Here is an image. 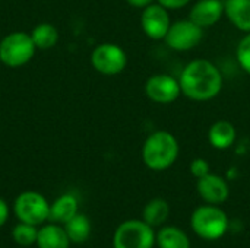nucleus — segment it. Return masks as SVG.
I'll return each mask as SVG.
<instances>
[{"label": "nucleus", "mask_w": 250, "mask_h": 248, "mask_svg": "<svg viewBox=\"0 0 250 248\" xmlns=\"http://www.w3.org/2000/svg\"><path fill=\"white\" fill-rule=\"evenodd\" d=\"M179 83L186 98L202 102L215 98L221 92L223 75L209 60L196 58L183 69Z\"/></svg>", "instance_id": "f257e3e1"}, {"label": "nucleus", "mask_w": 250, "mask_h": 248, "mask_svg": "<svg viewBox=\"0 0 250 248\" xmlns=\"http://www.w3.org/2000/svg\"><path fill=\"white\" fill-rule=\"evenodd\" d=\"M179 156L177 139L166 132H154L142 146V159L145 165L154 171H163L170 168Z\"/></svg>", "instance_id": "f03ea898"}, {"label": "nucleus", "mask_w": 250, "mask_h": 248, "mask_svg": "<svg viewBox=\"0 0 250 248\" xmlns=\"http://www.w3.org/2000/svg\"><path fill=\"white\" fill-rule=\"evenodd\" d=\"M35 50L31 34L12 32L0 41V61L9 67H21L32 60Z\"/></svg>", "instance_id": "7ed1b4c3"}, {"label": "nucleus", "mask_w": 250, "mask_h": 248, "mask_svg": "<svg viewBox=\"0 0 250 248\" xmlns=\"http://www.w3.org/2000/svg\"><path fill=\"white\" fill-rule=\"evenodd\" d=\"M192 228L204 240H218L227 231V215L215 205L201 206L192 215Z\"/></svg>", "instance_id": "20e7f679"}, {"label": "nucleus", "mask_w": 250, "mask_h": 248, "mask_svg": "<svg viewBox=\"0 0 250 248\" xmlns=\"http://www.w3.org/2000/svg\"><path fill=\"white\" fill-rule=\"evenodd\" d=\"M13 212L19 222L37 227L48 219L50 203L42 194L37 191H23L15 199Z\"/></svg>", "instance_id": "39448f33"}, {"label": "nucleus", "mask_w": 250, "mask_h": 248, "mask_svg": "<svg viewBox=\"0 0 250 248\" xmlns=\"http://www.w3.org/2000/svg\"><path fill=\"white\" fill-rule=\"evenodd\" d=\"M155 234L144 221H126L114 232V248H152Z\"/></svg>", "instance_id": "423d86ee"}, {"label": "nucleus", "mask_w": 250, "mask_h": 248, "mask_svg": "<svg viewBox=\"0 0 250 248\" xmlns=\"http://www.w3.org/2000/svg\"><path fill=\"white\" fill-rule=\"evenodd\" d=\"M91 63L98 73L114 76L125 70L127 64V56L120 45L104 42L94 48L91 54Z\"/></svg>", "instance_id": "0eeeda50"}, {"label": "nucleus", "mask_w": 250, "mask_h": 248, "mask_svg": "<svg viewBox=\"0 0 250 248\" xmlns=\"http://www.w3.org/2000/svg\"><path fill=\"white\" fill-rule=\"evenodd\" d=\"M202 28L188 19L171 23L167 35L164 37V41L170 48L176 51H189L202 41Z\"/></svg>", "instance_id": "6e6552de"}, {"label": "nucleus", "mask_w": 250, "mask_h": 248, "mask_svg": "<svg viewBox=\"0 0 250 248\" xmlns=\"http://www.w3.org/2000/svg\"><path fill=\"white\" fill-rule=\"evenodd\" d=\"M145 94L146 96L157 102V104H170L176 101L180 94V83L170 75H154L145 83Z\"/></svg>", "instance_id": "1a4fd4ad"}, {"label": "nucleus", "mask_w": 250, "mask_h": 248, "mask_svg": "<svg viewBox=\"0 0 250 248\" xmlns=\"http://www.w3.org/2000/svg\"><path fill=\"white\" fill-rule=\"evenodd\" d=\"M141 25L144 32L151 39H164L171 25L168 9H166L160 3L149 4L144 9L141 15Z\"/></svg>", "instance_id": "9d476101"}, {"label": "nucleus", "mask_w": 250, "mask_h": 248, "mask_svg": "<svg viewBox=\"0 0 250 248\" xmlns=\"http://www.w3.org/2000/svg\"><path fill=\"white\" fill-rule=\"evenodd\" d=\"M224 15V1L221 0H199L193 4L189 19L198 26L209 28L215 25Z\"/></svg>", "instance_id": "9b49d317"}, {"label": "nucleus", "mask_w": 250, "mask_h": 248, "mask_svg": "<svg viewBox=\"0 0 250 248\" xmlns=\"http://www.w3.org/2000/svg\"><path fill=\"white\" fill-rule=\"evenodd\" d=\"M198 193L209 205H220L229 197V186L224 178L209 172L198 178Z\"/></svg>", "instance_id": "f8f14e48"}, {"label": "nucleus", "mask_w": 250, "mask_h": 248, "mask_svg": "<svg viewBox=\"0 0 250 248\" xmlns=\"http://www.w3.org/2000/svg\"><path fill=\"white\" fill-rule=\"evenodd\" d=\"M78 212V199L73 194H63L59 199H56L50 205V215L48 221L54 224H66L70 221Z\"/></svg>", "instance_id": "ddd939ff"}, {"label": "nucleus", "mask_w": 250, "mask_h": 248, "mask_svg": "<svg viewBox=\"0 0 250 248\" xmlns=\"http://www.w3.org/2000/svg\"><path fill=\"white\" fill-rule=\"evenodd\" d=\"M224 15L237 29L250 32V0H226Z\"/></svg>", "instance_id": "4468645a"}, {"label": "nucleus", "mask_w": 250, "mask_h": 248, "mask_svg": "<svg viewBox=\"0 0 250 248\" xmlns=\"http://www.w3.org/2000/svg\"><path fill=\"white\" fill-rule=\"evenodd\" d=\"M38 248H69L70 240L64 228L51 224L38 229L37 243Z\"/></svg>", "instance_id": "2eb2a0df"}, {"label": "nucleus", "mask_w": 250, "mask_h": 248, "mask_svg": "<svg viewBox=\"0 0 250 248\" xmlns=\"http://www.w3.org/2000/svg\"><path fill=\"white\" fill-rule=\"evenodd\" d=\"M236 137H237L236 127L227 120H220V121L214 123L209 129V133H208L209 143L215 149L230 148L236 142Z\"/></svg>", "instance_id": "dca6fc26"}, {"label": "nucleus", "mask_w": 250, "mask_h": 248, "mask_svg": "<svg viewBox=\"0 0 250 248\" xmlns=\"http://www.w3.org/2000/svg\"><path fill=\"white\" fill-rule=\"evenodd\" d=\"M64 231L70 240V243L82 244L85 243L91 235V222L86 215L76 213L70 221L64 224Z\"/></svg>", "instance_id": "f3484780"}, {"label": "nucleus", "mask_w": 250, "mask_h": 248, "mask_svg": "<svg viewBox=\"0 0 250 248\" xmlns=\"http://www.w3.org/2000/svg\"><path fill=\"white\" fill-rule=\"evenodd\" d=\"M31 38H32V41H34L37 48H40V50H50L59 41V31L51 23H47V22L38 23L32 29V32H31Z\"/></svg>", "instance_id": "a211bd4d"}, {"label": "nucleus", "mask_w": 250, "mask_h": 248, "mask_svg": "<svg viewBox=\"0 0 250 248\" xmlns=\"http://www.w3.org/2000/svg\"><path fill=\"white\" fill-rule=\"evenodd\" d=\"M157 243L160 248H190L188 235L176 227L163 228L157 235Z\"/></svg>", "instance_id": "6ab92c4d"}, {"label": "nucleus", "mask_w": 250, "mask_h": 248, "mask_svg": "<svg viewBox=\"0 0 250 248\" xmlns=\"http://www.w3.org/2000/svg\"><path fill=\"white\" fill-rule=\"evenodd\" d=\"M168 213V203L163 199H154L144 209V222H146L149 227H158L167 221Z\"/></svg>", "instance_id": "aec40b11"}, {"label": "nucleus", "mask_w": 250, "mask_h": 248, "mask_svg": "<svg viewBox=\"0 0 250 248\" xmlns=\"http://www.w3.org/2000/svg\"><path fill=\"white\" fill-rule=\"evenodd\" d=\"M37 235H38V229L35 225L31 224H25V222H19L13 231H12V238L18 246L22 247H29L32 244L37 243Z\"/></svg>", "instance_id": "412c9836"}, {"label": "nucleus", "mask_w": 250, "mask_h": 248, "mask_svg": "<svg viewBox=\"0 0 250 248\" xmlns=\"http://www.w3.org/2000/svg\"><path fill=\"white\" fill-rule=\"evenodd\" d=\"M237 60L242 69L250 75V32L242 38V41L237 45Z\"/></svg>", "instance_id": "4be33fe9"}, {"label": "nucleus", "mask_w": 250, "mask_h": 248, "mask_svg": "<svg viewBox=\"0 0 250 248\" xmlns=\"http://www.w3.org/2000/svg\"><path fill=\"white\" fill-rule=\"evenodd\" d=\"M190 172L196 177V178H202L205 177L207 174H209V164L202 159V158H198L195 161H192L190 164Z\"/></svg>", "instance_id": "5701e85b"}, {"label": "nucleus", "mask_w": 250, "mask_h": 248, "mask_svg": "<svg viewBox=\"0 0 250 248\" xmlns=\"http://www.w3.org/2000/svg\"><path fill=\"white\" fill-rule=\"evenodd\" d=\"M189 1L190 0H157V3H160L166 9H180L189 4Z\"/></svg>", "instance_id": "b1692460"}, {"label": "nucleus", "mask_w": 250, "mask_h": 248, "mask_svg": "<svg viewBox=\"0 0 250 248\" xmlns=\"http://www.w3.org/2000/svg\"><path fill=\"white\" fill-rule=\"evenodd\" d=\"M7 218H9V206H7V203L0 197V228L6 224Z\"/></svg>", "instance_id": "393cba45"}, {"label": "nucleus", "mask_w": 250, "mask_h": 248, "mask_svg": "<svg viewBox=\"0 0 250 248\" xmlns=\"http://www.w3.org/2000/svg\"><path fill=\"white\" fill-rule=\"evenodd\" d=\"M130 6H133V7H138V9H145V7H148L149 4H152L154 3V0H126Z\"/></svg>", "instance_id": "a878e982"}]
</instances>
